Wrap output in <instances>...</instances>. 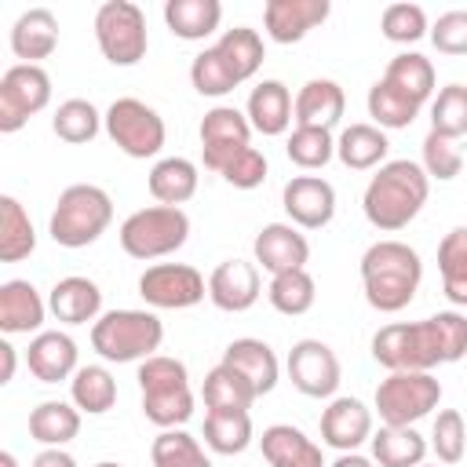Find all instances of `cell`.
I'll use <instances>...</instances> for the list:
<instances>
[{"mask_svg": "<svg viewBox=\"0 0 467 467\" xmlns=\"http://www.w3.org/2000/svg\"><path fill=\"white\" fill-rule=\"evenodd\" d=\"M190 84H193L197 95H208V99H219V95H226V91L237 88V80L230 77V69L219 58L215 47H204L201 55H193V62H190Z\"/></svg>", "mask_w": 467, "mask_h": 467, "instance_id": "cell-48", "label": "cell"}, {"mask_svg": "<svg viewBox=\"0 0 467 467\" xmlns=\"http://www.w3.org/2000/svg\"><path fill=\"white\" fill-rule=\"evenodd\" d=\"M328 0H266L263 26L274 44H299L314 26L328 18Z\"/></svg>", "mask_w": 467, "mask_h": 467, "instance_id": "cell-18", "label": "cell"}, {"mask_svg": "<svg viewBox=\"0 0 467 467\" xmlns=\"http://www.w3.org/2000/svg\"><path fill=\"white\" fill-rule=\"evenodd\" d=\"M212 47L219 51V58L226 62V69H230V77H234L237 84L252 80V77L259 73L263 58H266L263 36H259L255 29H248V26H234V29H226Z\"/></svg>", "mask_w": 467, "mask_h": 467, "instance_id": "cell-31", "label": "cell"}, {"mask_svg": "<svg viewBox=\"0 0 467 467\" xmlns=\"http://www.w3.org/2000/svg\"><path fill=\"white\" fill-rule=\"evenodd\" d=\"M285 153H288V161L296 168L314 171V168H325L336 157V139L325 128H299L296 124L292 135H288V142H285Z\"/></svg>", "mask_w": 467, "mask_h": 467, "instance_id": "cell-44", "label": "cell"}, {"mask_svg": "<svg viewBox=\"0 0 467 467\" xmlns=\"http://www.w3.org/2000/svg\"><path fill=\"white\" fill-rule=\"evenodd\" d=\"M55 47H58V18L47 7H29L15 18L11 26L15 58H22L26 66H40V58H47Z\"/></svg>", "mask_w": 467, "mask_h": 467, "instance_id": "cell-25", "label": "cell"}, {"mask_svg": "<svg viewBox=\"0 0 467 467\" xmlns=\"http://www.w3.org/2000/svg\"><path fill=\"white\" fill-rule=\"evenodd\" d=\"M441 401V383L431 372H390L376 387V412L383 427H412Z\"/></svg>", "mask_w": 467, "mask_h": 467, "instance_id": "cell-10", "label": "cell"}, {"mask_svg": "<svg viewBox=\"0 0 467 467\" xmlns=\"http://www.w3.org/2000/svg\"><path fill=\"white\" fill-rule=\"evenodd\" d=\"M197 164L186 161V157H161L153 168H150V193L157 204H171V208H182L193 193H197Z\"/></svg>", "mask_w": 467, "mask_h": 467, "instance_id": "cell-29", "label": "cell"}, {"mask_svg": "<svg viewBox=\"0 0 467 467\" xmlns=\"http://www.w3.org/2000/svg\"><path fill=\"white\" fill-rule=\"evenodd\" d=\"M281 204L292 219V226L321 230L336 215V186L321 175H296L281 190Z\"/></svg>", "mask_w": 467, "mask_h": 467, "instance_id": "cell-15", "label": "cell"}, {"mask_svg": "<svg viewBox=\"0 0 467 467\" xmlns=\"http://www.w3.org/2000/svg\"><path fill=\"white\" fill-rule=\"evenodd\" d=\"M460 168H463L460 146L452 139L438 135V131H427V139H423V171H427V179L449 182V179L460 175Z\"/></svg>", "mask_w": 467, "mask_h": 467, "instance_id": "cell-49", "label": "cell"}, {"mask_svg": "<svg viewBox=\"0 0 467 467\" xmlns=\"http://www.w3.org/2000/svg\"><path fill=\"white\" fill-rule=\"evenodd\" d=\"M150 460H153V467H212L201 441L193 434H186L182 427L161 431L150 445Z\"/></svg>", "mask_w": 467, "mask_h": 467, "instance_id": "cell-43", "label": "cell"}, {"mask_svg": "<svg viewBox=\"0 0 467 467\" xmlns=\"http://www.w3.org/2000/svg\"><path fill=\"white\" fill-rule=\"evenodd\" d=\"M102 128L106 135L113 139V146L135 161H146V157H157L164 150V139H168V128H164V117L146 106L142 99H117L109 102V109L102 113Z\"/></svg>", "mask_w": 467, "mask_h": 467, "instance_id": "cell-8", "label": "cell"}, {"mask_svg": "<svg viewBox=\"0 0 467 467\" xmlns=\"http://www.w3.org/2000/svg\"><path fill=\"white\" fill-rule=\"evenodd\" d=\"M0 467H18V463H15V452L4 449V452H0Z\"/></svg>", "mask_w": 467, "mask_h": 467, "instance_id": "cell-56", "label": "cell"}, {"mask_svg": "<svg viewBox=\"0 0 467 467\" xmlns=\"http://www.w3.org/2000/svg\"><path fill=\"white\" fill-rule=\"evenodd\" d=\"M29 467H77V460L66 449H40Z\"/></svg>", "mask_w": 467, "mask_h": 467, "instance_id": "cell-53", "label": "cell"}, {"mask_svg": "<svg viewBox=\"0 0 467 467\" xmlns=\"http://www.w3.org/2000/svg\"><path fill=\"white\" fill-rule=\"evenodd\" d=\"M51 102V77L44 66H11L0 77V131L15 135L26 128L29 117H36Z\"/></svg>", "mask_w": 467, "mask_h": 467, "instance_id": "cell-11", "label": "cell"}, {"mask_svg": "<svg viewBox=\"0 0 467 467\" xmlns=\"http://www.w3.org/2000/svg\"><path fill=\"white\" fill-rule=\"evenodd\" d=\"M95 467H120V463H113V460H102V463H95Z\"/></svg>", "mask_w": 467, "mask_h": 467, "instance_id": "cell-57", "label": "cell"}, {"mask_svg": "<svg viewBox=\"0 0 467 467\" xmlns=\"http://www.w3.org/2000/svg\"><path fill=\"white\" fill-rule=\"evenodd\" d=\"M266 299L277 314H288V317H299L314 306L317 299V285L306 270H288V274H274L270 277V288H266Z\"/></svg>", "mask_w": 467, "mask_h": 467, "instance_id": "cell-42", "label": "cell"}, {"mask_svg": "<svg viewBox=\"0 0 467 467\" xmlns=\"http://www.w3.org/2000/svg\"><path fill=\"white\" fill-rule=\"evenodd\" d=\"M244 117H248L252 131H259V135H285L288 124L296 120L292 91H288L281 80H263V84H255L252 95H248Z\"/></svg>", "mask_w": 467, "mask_h": 467, "instance_id": "cell-26", "label": "cell"}, {"mask_svg": "<svg viewBox=\"0 0 467 467\" xmlns=\"http://www.w3.org/2000/svg\"><path fill=\"white\" fill-rule=\"evenodd\" d=\"M339 358L321 339H299L288 350V379L306 398H332L339 387Z\"/></svg>", "mask_w": 467, "mask_h": 467, "instance_id": "cell-13", "label": "cell"}, {"mask_svg": "<svg viewBox=\"0 0 467 467\" xmlns=\"http://www.w3.org/2000/svg\"><path fill=\"white\" fill-rule=\"evenodd\" d=\"M44 314H47V303H44V296L29 281L11 277V281L0 285V328L7 336L40 332Z\"/></svg>", "mask_w": 467, "mask_h": 467, "instance_id": "cell-24", "label": "cell"}, {"mask_svg": "<svg viewBox=\"0 0 467 467\" xmlns=\"http://www.w3.org/2000/svg\"><path fill=\"white\" fill-rule=\"evenodd\" d=\"M51 131L69 146H84L102 131V113L88 99H66L51 117Z\"/></svg>", "mask_w": 467, "mask_h": 467, "instance_id": "cell-41", "label": "cell"}, {"mask_svg": "<svg viewBox=\"0 0 467 467\" xmlns=\"http://www.w3.org/2000/svg\"><path fill=\"white\" fill-rule=\"evenodd\" d=\"M26 365L40 383H58V379H73L77 365V343L69 332H36L26 347Z\"/></svg>", "mask_w": 467, "mask_h": 467, "instance_id": "cell-20", "label": "cell"}, {"mask_svg": "<svg viewBox=\"0 0 467 467\" xmlns=\"http://www.w3.org/2000/svg\"><path fill=\"white\" fill-rule=\"evenodd\" d=\"M80 434V409L69 401H40L29 412V438L40 441L44 449H62Z\"/></svg>", "mask_w": 467, "mask_h": 467, "instance_id": "cell-32", "label": "cell"}, {"mask_svg": "<svg viewBox=\"0 0 467 467\" xmlns=\"http://www.w3.org/2000/svg\"><path fill=\"white\" fill-rule=\"evenodd\" d=\"M423 281V263L420 252L409 248L405 241H376L361 255V288L372 310L379 314H398L412 303L416 288Z\"/></svg>", "mask_w": 467, "mask_h": 467, "instance_id": "cell-2", "label": "cell"}, {"mask_svg": "<svg viewBox=\"0 0 467 467\" xmlns=\"http://www.w3.org/2000/svg\"><path fill=\"white\" fill-rule=\"evenodd\" d=\"M383 80H387L390 88H398L401 95H409L412 102H420V106L434 95V66H431V58L420 55V51H401V55H394V58L387 62Z\"/></svg>", "mask_w": 467, "mask_h": 467, "instance_id": "cell-38", "label": "cell"}, {"mask_svg": "<svg viewBox=\"0 0 467 467\" xmlns=\"http://www.w3.org/2000/svg\"><path fill=\"white\" fill-rule=\"evenodd\" d=\"M69 398L80 412L88 416H102L113 409L117 401V379L106 365H80L69 379Z\"/></svg>", "mask_w": 467, "mask_h": 467, "instance_id": "cell-36", "label": "cell"}, {"mask_svg": "<svg viewBox=\"0 0 467 467\" xmlns=\"http://www.w3.org/2000/svg\"><path fill=\"white\" fill-rule=\"evenodd\" d=\"M164 325L153 310H106L91 325V347L106 361H146L161 350Z\"/></svg>", "mask_w": 467, "mask_h": 467, "instance_id": "cell-5", "label": "cell"}, {"mask_svg": "<svg viewBox=\"0 0 467 467\" xmlns=\"http://www.w3.org/2000/svg\"><path fill=\"white\" fill-rule=\"evenodd\" d=\"M263 292L259 266L248 259H223L208 277V299L226 314H244Z\"/></svg>", "mask_w": 467, "mask_h": 467, "instance_id": "cell-17", "label": "cell"}, {"mask_svg": "<svg viewBox=\"0 0 467 467\" xmlns=\"http://www.w3.org/2000/svg\"><path fill=\"white\" fill-rule=\"evenodd\" d=\"M139 390H142V416L161 431L182 427L193 416L190 372L179 358L153 354L139 361Z\"/></svg>", "mask_w": 467, "mask_h": 467, "instance_id": "cell-3", "label": "cell"}, {"mask_svg": "<svg viewBox=\"0 0 467 467\" xmlns=\"http://www.w3.org/2000/svg\"><path fill=\"white\" fill-rule=\"evenodd\" d=\"M431 317H434V328H438V343H441L445 365L449 361H460L467 354V317L456 314V310H438Z\"/></svg>", "mask_w": 467, "mask_h": 467, "instance_id": "cell-52", "label": "cell"}, {"mask_svg": "<svg viewBox=\"0 0 467 467\" xmlns=\"http://www.w3.org/2000/svg\"><path fill=\"white\" fill-rule=\"evenodd\" d=\"M208 285L190 263H153L139 277V296L153 310H186L204 299Z\"/></svg>", "mask_w": 467, "mask_h": 467, "instance_id": "cell-12", "label": "cell"}, {"mask_svg": "<svg viewBox=\"0 0 467 467\" xmlns=\"http://www.w3.org/2000/svg\"><path fill=\"white\" fill-rule=\"evenodd\" d=\"M365 106H368V117L376 120V128H383V131H394V128H409L416 117H420V102H412L409 95H401L398 88H390L383 77L368 88V99H365Z\"/></svg>", "mask_w": 467, "mask_h": 467, "instance_id": "cell-39", "label": "cell"}, {"mask_svg": "<svg viewBox=\"0 0 467 467\" xmlns=\"http://www.w3.org/2000/svg\"><path fill=\"white\" fill-rule=\"evenodd\" d=\"M164 22L179 40H204L223 22L219 0H164Z\"/></svg>", "mask_w": 467, "mask_h": 467, "instance_id": "cell-33", "label": "cell"}, {"mask_svg": "<svg viewBox=\"0 0 467 467\" xmlns=\"http://www.w3.org/2000/svg\"><path fill=\"white\" fill-rule=\"evenodd\" d=\"M252 252H255V263L274 277V274H288V270H306L310 241L292 223H266L255 234Z\"/></svg>", "mask_w": 467, "mask_h": 467, "instance_id": "cell-16", "label": "cell"}, {"mask_svg": "<svg viewBox=\"0 0 467 467\" xmlns=\"http://www.w3.org/2000/svg\"><path fill=\"white\" fill-rule=\"evenodd\" d=\"M427 193H431V179L423 164L401 157V161H387L376 168V175L368 179L361 193V208L376 230L394 234V230H405L423 212Z\"/></svg>", "mask_w": 467, "mask_h": 467, "instance_id": "cell-1", "label": "cell"}, {"mask_svg": "<svg viewBox=\"0 0 467 467\" xmlns=\"http://www.w3.org/2000/svg\"><path fill=\"white\" fill-rule=\"evenodd\" d=\"M33 248H36V230L29 223V212L22 208L18 197L4 193L0 197V259L18 263V259L33 255Z\"/></svg>", "mask_w": 467, "mask_h": 467, "instance_id": "cell-37", "label": "cell"}, {"mask_svg": "<svg viewBox=\"0 0 467 467\" xmlns=\"http://www.w3.org/2000/svg\"><path fill=\"white\" fill-rule=\"evenodd\" d=\"M223 365H230L234 372H241V376L252 383V390H255L259 398L270 394V390L277 387V376H281V365H277L274 347L263 343V339H255V336L234 339V343L223 350Z\"/></svg>", "mask_w": 467, "mask_h": 467, "instance_id": "cell-21", "label": "cell"}, {"mask_svg": "<svg viewBox=\"0 0 467 467\" xmlns=\"http://www.w3.org/2000/svg\"><path fill=\"white\" fill-rule=\"evenodd\" d=\"M372 358L390 372H431L434 365H445L434 317L383 325L372 336Z\"/></svg>", "mask_w": 467, "mask_h": 467, "instance_id": "cell-6", "label": "cell"}, {"mask_svg": "<svg viewBox=\"0 0 467 467\" xmlns=\"http://www.w3.org/2000/svg\"><path fill=\"white\" fill-rule=\"evenodd\" d=\"M431 44L441 55H467V11H445L431 26Z\"/></svg>", "mask_w": 467, "mask_h": 467, "instance_id": "cell-51", "label": "cell"}, {"mask_svg": "<svg viewBox=\"0 0 467 467\" xmlns=\"http://www.w3.org/2000/svg\"><path fill=\"white\" fill-rule=\"evenodd\" d=\"M120 248L131 259H164L179 252L190 237V215L171 204H150L120 223Z\"/></svg>", "mask_w": 467, "mask_h": 467, "instance_id": "cell-7", "label": "cell"}, {"mask_svg": "<svg viewBox=\"0 0 467 467\" xmlns=\"http://www.w3.org/2000/svg\"><path fill=\"white\" fill-rule=\"evenodd\" d=\"M47 310L62 325H88V321L102 317V292L91 277L69 274V277L55 281V288L47 296Z\"/></svg>", "mask_w": 467, "mask_h": 467, "instance_id": "cell-23", "label": "cell"}, {"mask_svg": "<svg viewBox=\"0 0 467 467\" xmlns=\"http://www.w3.org/2000/svg\"><path fill=\"white\" fill-rule=\"evenodd\" d=\"M441 292L452 306H467V226H452L438 244Z\"/></svg>", "mask_w": 467, "mask_h": 467, "instance_id": "cell-35", "label": "cell"}, {"mask_svg": "<svg viewBox=\"0 0 467 467\" xmlns=\"http://www.w3.org/2000/svg\"><path fill=\"white\" fill-rule=\"evenodd\" d=\"M431 131L445 135V139H460L467 135V88L463 84H445L434 102H431Z\"/></svg>", "mask_w": 467, "mask_h": 467, "instance_id": "cell-45", "label": "cell"}, {"mask_svg": "<svg viewBox=\"0 0 467 467\" xmlns=\"http://www.w3.org/2000/svg\"><path fill=\"white\" fill-rule=\"evenodd\" d=\"M259 449L270 467H328L321 445L292 423H270L259 438Z\"/></svg>", "mask_w": 467, "mask_h": 467, "instance_id": "cell-22", "label": "cell"}, {"mask_svg": "<svg viewBox=\"0 0 467 467\" xmlns=\"http://www.w3.org/2000/svg\"><path fill=\"white\" fill-rule=\"evenodd\" d=\"M379 29L390 44H416L431 33L427 26V11L420 4H387L383 7V18H379Z\"/></svg>", "mask_w": 467, "mask_h": 467, "instance_id": "cell-46", "label": "cell"}, {"mask_svg": "<svg viewBox=\"0 0 467 467\" xmlns=\"http://www.w3.org/2000/svg\"><path fill=\"white\" fill-rule=\"evenodd\" d=\"M431 449L441 463H460L467 452V423L460 409H441L431 427Z\"/></svg>", "mask_w": 467, "mask_h": 467, "instance_id": "cell-47", "label": "cell"}, {"mask_svg": "<svg viewBox=\"0 0 467 467\" xmlns=\"http://www.w3.org/2000/svg\"><path fill=\"white\" fill-rule=\"evenodd\" d=\"M328 467H376L368 456H361V452H339Z\"/></svg>", "mask_w": 467, "mask_h": 467, "instance_id": "cell-55", "label": "cell"}, {"mask_svg": "<svg viewBox=\"0 0 467 467\" xmlns=\"http://www.w3.org/2000/svg\"><path fill=\"white\" fill-rule=\"evenodd\" d=\"M201 398H204V409H252V401L259 398L252 390V383L234 372L230 365H215L208 376H204V387H201Z\"/></svg>", "mask_w": 467, "mask_h": 467, "instance_id": "cell-40", "label": "cell"}, {"mask_svg": "<svg viewBox=\"0 0 467 467\" xmlns=\"http://www.w3.org/2000/svg\"><path fill=\"white\" fill-rule=\"evenodd\" d=\"M95 40L106 62L113 66H139L146 58V15L131 0H106L95 11Z\"/></svg>", "mask_w": 467, "mask_h": 467, "instance_id": "cell-9", "label": "cell"}, {"mask_svg": "<svg viewBox=\"0 0 467 467\" xmlns=\"http://www.w3.org/2000/svg\"><path fill=\"white\" fill-rule=\"evenodd\" d=\"M204 445L219 456H237L252 445L248 409H208L204 412Z\"/></svg>", "mask_w": 467, "mask_h": 467, "instance_id": "cell-34", "label": "cell"}, {"mask_svg": "<svg viewBox=\"0 0 467 467\" xmlns=\"http://www.w3.org/2000/svg\"><path fill=\"white\" fill-rule=\"evenodd\" d=\"M420 467H438V463H420Z\"/></svg>", "mask_w": 467, "mask_h": 467, "instance_id": "cell-58", "label": "cell"}, {"mask_svg": "<svg viewBox=\"0 0 467 467\" xmlns=\"http://www.w3.org/2000/svg\"><path fill=\"white\" fill-rule=\"evenodd\" d=\"M109 223H113L109 193L95 182H73L58 193L47 219V234L62 248H88L106 234Z\"/></svg>", "mask_w": 467, "mask_h": 467, "instance_id": "cell-4", "label": "cell"}, {"mask_svg": "<svg viewBox=\"0 0 467 467\" xmlns=\"http://www.w3.org/2000/svg\"><path fill=\"white\" fill-rule=\"evenodd\" d=\"M372 463L379 467H420L431 441L416 427H379L372 431Z\"/></svg>", "mask_w": 467, "mask_h": 467, "instance_id": "cell-30", "label": "cell"}, {"mask_svg": "<svg viewBox=\"0 0 467 467\" xmlns=\"http://www.w3.org/2000/svg\"><path fill=\"white\" fill-rule=\"evenodd\" d=\"M252 146V124L237 106H212L201 120V153L204 168L223 171L234 153Z\"/></svg>", "mask_w": 467, "mask_h": 467, "instance_id": "cell-14", "label": "cell"}, {"mask_svg": "<svg viewBox=\"0 0 467 467\" xmlns=\"http://www.w3.org/2000/svg\"><path fill=\"white\" fill-rule=\"evenodd\" d=\"M230 186H237V190H255V186H263V179H266V157H263V150H255V146H244L241 153H234L230 161H226V168L219 171Z\"/></svg>", "mask_w": 467, "mask_h": 467, "instance_id": "cell-50", "label": "cell"}, {"mask_svg": "<svg viewBox=\"0 0 467 467\" xmlns=\"http://www.w3.org/2000/svg\"><path fill=\"white\" fill-rule=\"evenodd\" d=\"M387 150H390L387 131L376 124H350L336 139V157L350 171H372V168L387 164Z\"/></svg>", "mask_w": 467, "mask_h": 467, "instance_id": "cell-28", "label": "cell"}, {"mask_svg": "<svg viewBox=\"0 0 467 467\" xmlns=\"http://www.w3.org/2000/svg\"><path fill=\"white\" fill-rule=\"evenodd\" d=\"M372 438V409L358 398H332L321 412V441L339 452H354Z\"/></svg>", "mask_w": 467, "mask_h": 467, "instance_id": "cell-19", "label": "cell"}, {"mask_svg": "<svg viewBox=\"0 0 467 467\" xmlns=\"http://www.w3.org/2000/svg\"><path fill=\"white\" fill-rule=\"evenodd\" d=\"M343 109H347V95L328 77L306 80L299 88V95H296V124L299 128H325V131H332L339 124Z\"/></svg>", "mask_w": 467, "mask_h": 467, "instance_id": "cell-27", "label": "cell"}, {"mask_svg": "<svg viewBox=\"0 0 467 467\" xmlns=\"http://www.w3.org/2000/svg\"><path fill=\"white\" fill-rule=\"evenodd\" d=\"M0 361H4V368H0V383H11V376H15V347L7 343V339H0Z\"/></svg>", "mask_w": 467, "mask_h": 467, "instance_id": "cell-54", "label": "cell"}]
</instances>
